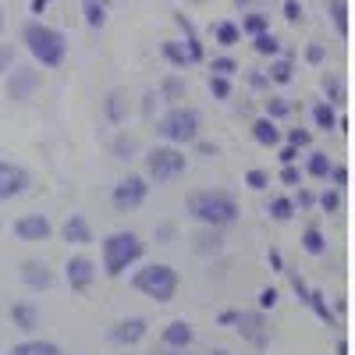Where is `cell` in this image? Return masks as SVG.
I'll return each mask as SVG.
<instances>
[{
    "instance_id": "1",
    "label": "cell",
    "mask_w": 355,
    "mask_h": 355,
    "mask_svg": "<svg viewBox=\"0 0 355 355\" xmlns=\"http://www.w3.org/2000/svg\"><path fill=\"white\" fill-rule=\"evenodd\" d=\"M189 214L206 227H224L239 217V202L220 189H202V192L189 196Z\"/></svg>"
},
{
    "instance_id": "2",
    "label": "cell",
    "mask_w": 355,
    "mask_h": 355,
    "mask_svg": "<svg viewBox=\"0 0 355 355\" xmlns=\"http://www.w3.org/2000/svg\"><path fill=\"white\" fill-rule=\"evenodd\" d=\"M25 46L43 68H57L64 61V53H68V40L57 33V28L43 25V21H28L25 25Z\"/></svg>"
},
{
    "instance_id": "3",
    "label": "cell",
    "mask_w": 355,
    "mask_h": 355,
    "mask_svg": "<svg viewBox=\"0 0 355 355\" xmlns=\"http://www.w3.org/2000/svg\"><path fill=\"white\" fill-rule=\"evenodd\" d=\"M142 259V239L132 231H114L110 239H103V270L110 277L125 274L132 263Z\"/></svg>"
},
{
    "instance_id": "4",
    "label": "cell",
    "mask_w": 355,
    "mask_h": 355,
    "mask_svg": "<svg viewBox=\"0 0 355 355\" xmlns=\"http://www.w3.org/2000/svg\"><path fill=\"white\" fill-rule=\"evenodd\" d=\"M132 284H135L142 295L157 299V302H171L174 291H178V274L171 270L167 263H150V266H142V270L135 274Z\"/></svg>"
},
{
    "instance_id": "5",
    "label": "cell",
    "mask_w": 355,
    "mask_h": 355,
    "mask_svg": "<svg viewBox=\"0 0 355 355\" xmlns=\"http://www.w3.org/2000/svg\"><path fill=\"white\" fill-rule=\"evenodd\" d=\"M160 135L167 142H196L199 139V114L192 107H171L164 117H160Z\"/></svg>"
},
{
    "instance_id": "6",
    "label": "cell",
    "mask_w": 355,
    "mask_h": 355,
    "mask_svg": "<svg viewBox=\"0 0 355 355\" xmlns=\"http://www.w3.org/2000/svg\"><path fill=\"white\" fill-rule=\"evenodd\" d=\"M189 167L185 153L174 150V146H157V150L146 153V174L153 178V182H171V178H178Z\"/></svg>"
},
{
    "instance_id": "7",
    "label": "cell",
    "mask_w": 355,
    "mask_h": 355,
    "mask_svg": "<svg viewBox=\"0 0 355 355\" xmlns=\"http://www.w3.org/2000/svg\"><path fill=\"white\" fill-rule=\"evenodd\" d=\"M146 192H150V185H146L139 174H128V178H121V182L114 185L110 202H114L117 214H132V210H139V206L146 202Z\"/></svg>"
},
{
    "instance_id": "8",
    "label": "cell",
    "mask_w": 355,
    "mask_h": 355,
    "mask_svg": "<svg viewBox=\"0 0 355 355\" xmlns=\"http://www.w3.org/2000/svg\"><path fill=\"white\" fill-rule=\"evenodd\" d=\"M40 89V71L36 68H11L8 75V96L11 100H28Z\"/></svg>"
},
{
    "instance_id": "9",
    "label": "cell",
    "mask_w": 355,
    "mask_h": 355,
    "mask_svg": "<svg viewBox=\"0 0 355 355\" xmlns=\"http://www.w3.org/2000/svg\"><path fill=\"white\" fill-rule=\"evenodd\" d=\"M50 231H53V224L43 214H25L21 220H15V234L21 242H46Z\"/></svg>"
},
{
    "instance_id": "10",
    "label": "cell",
    "mask_w": 355,
    "mask_h": 355,
    "mask_svg": "<svg viewBox=\"0 0 355 355\" xmlns=\"http://www.w3.org/2000/svg\"><path fill=\"white\" fill-rule=\"evenodd\" d=\"M25 185H28V174H25V167L0 160V199L21 196V192H25Z\"/></svg>"
},
{
    "instance_id": "11",
    "label": "cell",
    "mask_w": 355,
    "mask_h": 355,
    "mask_svg": "<svg viewBox=\"0 0 355 355\" xmlns=\"http://www.w3.org/2000/svg\"><path fill=\"white\" fill-rule=\"evenodd\" d=\"M64 277H68V284H71L75 291H85L89 284L96 281V263L85 259V256H75V259H68V266H64Z\"/></svg>"
},
{
    "instance_id": "12",
    "label": "cell",
    "mask_w": 355,
    "mask_h": 355,
    "mask_svg": "<svg viewBox=\"0 0 355 355\" xmlns=\"http://www.w3.org/2000/svg\"><path fill=\"white\" fill-rule=\"evenodd\" d=\"M21 281H25L28 288L43 291V288H50V284H53V274H50V266H46V263H40V259H28V263L21 266Z\"/></svg>"
},
{
    "instance_id": "13",
    "label": "cell",
    "mask_w": 355,
    "mask_h": 355,
    "mask_svg": "<svg viewBox=\"0 0 355 355\" xmlns=\"http://www.w3.org/2000/svg\"><path fill=\"white\" fill-rule=\"evenodd\" d=\"M61 234H64V242H71V245H89V242H93V231H89V220L82 214H71L64 220Z\"/></svg>"
},
{
    "instance_id": "14",
    "label": "cell",
    "mask_w": 355,
    "mask_h": 355,
    "mask_svg": "<svg viewBox=\"0 0 355 355\" xmlns=\"http://www.w3.org/2000/svg\"><path fill=\"white\" fill-rule=\"evenodd\" d=\"M142 334H146V320H142V316H132V320H121V323L110 331V341H117V345H135Z\"/></svg>"
},
{
    "instance_id": "15",
    "label": "cell",
    "mask_w": 355,
    "mask_h": 355,
    "mask_svg": "<svg viewBox=\"0 0 355 355\" xmlns=\"http://www.w3.org/2000/svg\"><path fill=\"white\" fill-rule=\"evenodd\" d=\"M192 338H196V331H192V323H185V320H174L171 327L164 331V345L167 348H189Z\"/></svg>"
},
{
    "instance_id": "16",
    "label": "cell",
    "mask_w": 355,
    "mask_h": 355,
    "mask_svg": "<svg viewBox=\"0 0 355 355\" xmlns=\"http://www.w3.org/2000/svg\"><path fill=\"white\" fill-rule=\"evenodd\" d=\"M11 320H15L18 331H36L40 327V309L33 302H18V306H11Z\"/></svg>"
},
{
    "instance_id": "17",
    "label": "cell",
    "mask_w": 355,
    "mask_h": 355,
    "mask_svg": "<svg viewBox=\"0 0 355 355\" xmlns=\"http://www.w3.org/2000/svg\"><path fill=\"white\" fill-rule=\"evenodd\" d=\"M252 139H256L259 146H277V139H281V128L274 125V117H259V121L252 125Z\"/></svg>"
},
{
    "instance_id": "18",
    "label": "cell",
    "mask_w": 355,
    "mask_h": 355,
    "mask_svg": "<svg viewBox=\"0 0 355 355\" xmlns=\"http://www.w3.org/2000/svg\"><path fill=\"white\" fill-rule=\"evenodd\" d=\"M239 327H242V334H245V338H252L256 345H263V341H266V334H263V320H259L256 313H239Z\"/></svg>"
},
{
    "instance_id": "19",
    "label": "cell",
    "mask_w": 355,
    "mask_h": 355,
    "mask_svg": "<svg viewBox=\"0 0 355 355\" xmlns=\"http://www.w3.org/2000/svg\"><path fill=\"white\" fill-rule=\"evenodd\" d=\"M11 355H61V348L53 341H21L11 348Z\"/></svg>"
},
{
    "instance_id": "20",
    "label": "cell",
    "mask_w": 355,
    "mask_h": 355,
    "mask_svg": "<svg viewBox=\"0 0 355 355\" xmlns=\"http://www.w3.org/2000/svg\"><path fill=\"white\" fill-rule=\"evenodd\" d=\"M313 121H316V128H323V132L334 128V125H338L334 107H331V103H316V107H313Z\"/></svg>"
},
{
    "instance_id": "21",
    "label": "cell",
    "mask_w": 355,
    "mask_h": 355,
    "mask_svg": "<svg viewBox=\"0 0 355 355\" xmlns=\"http://www.w3.org/2000/svg\"><path fill=\"white\" fill-rule=\"evenodd\" d=\"M302 249H306L309 256H320L323 249H327V242H323V234H320L316 227H309V231L302 234Z\"/></svg>"
},
{
    "instance_id": "22",
    "label": "cell",
    "mask_w": 355,
    "mask_h": 355,
    "mask_svg": "<svg viewBox=\"0 0 355 355\" xmlns=\"http://www.w3.org/2000/svg\"><path fill=\"white\" fill-rule=\"evenodd\" d=\"M334 167H331V160H327V153H313L309 157V174L313 178H327Z\"/></svg>"
},
{
    "instance_id": "23",
    "label": "cell",
    "mask_w": 355,
    "mask_h": 355,
    "mask_svg": "<svg viewBox=\"0 0 355 355\" xmlns=\"http://www.w3.org/2000/svg\"><path fill=\"white\" fill-rule=\"evenodd\" d=\"M291 214H295L291 199H274V202H270V217H274V220H288Z\"/></svg>"
},
{
    "instance_id": "24",
    "label": "cell",
    "mask_w": 355,
    "mask_h": 355,
    "mask_svg": "<svg viewBox=\"0 0 355 355\" xmlns=\"http://www.w3.org/2000/svg\"><path fill=\"white\" fill-rule=\"evenodd\" d=\"M121 114H125V107H121V93H114V96L107 100V117H110V121H121Z\"/></svg>"
},
{
    "instance_id": "25",
    "label": "cell",
    "mask_w": 355,
    "mask_h": 355,
    "mask_svg": "<svg viewBox=\"0 0 355 355\" xmlns=\"http://www.w3.org/2000/svg\"><path fill=\"white\" fill-rule=\"evenodd\" d=\"M164 53L171 57L174 64H192V53H185V50H178L174 43H167V46H164Z\"/></svg>"
},
{
    "instance_id": "26",
    "label": "cell",
    "mask_w": 355,
    "mask_h": 355,
    "mask_svg": "<svg viewBox=\"0 0 355 355\" xmlns=\"http://www.w3.org/2000/svg\"><path fill=\"white\" fill-rule=\"evenodd\" d=\"M210 89H214V96H220V100H224V96L231 93V85H227V75H214V78H210Z\"/></svg>"
},
{
    "instance_id": "27",
    "label": "cell",
    "mask_w": 355,
    "mask_h": 355,
    "mask_svg": "<svg viewBox=\"0 0 355 355\" xmlns=\"http://www.w3.org/2000/svg\"><path fill=\"white\" fill-rule=\"evenodd\" d=\"M270 78H274V82H281V85H284V82H288V78H291V64H288V61H277V64H274V68H270Z\"/></svg>"
},
{
    "instance_id": "28",
    "label": "cell",
    "mask_w": 355,
    "mask_h": 355,
    "mask_svg": "<svg viewBox=\"0 0 355 355\" xmlns=\"http://www.w3.org/2000/svg\"><path fill=\"white\" fill-rule=\"evenodd\" d=\"M256 50H259V53H277V40L259 33V36H256Z\"/></svg>"
},
{
    "instance_id": "29",
    "label": "cell",
    "mask_w": 355,
    "mask_h": 355,
    "mask_svg": "<svg viewBox=\"0 0 355 355\" xmlns=\"http://www.w3.org/2000/svg\"><path fill=\"white\" fill-rule=\"evenodd\" d=\"M217 40H220L224 46H231L234 40H239V28H234V25H220V28H217Z\"/></svg>"
},
{
    "instance_id": "30",
    "label": "cell",
    "mask_w": 355,
    "mask_h": 355,
    "mask_svg": "<svg viewBox=\"0 0 355 355\" xmlns=\"http://www.w3.org/2000/svg\"><path fill=\"white\" fill-rule=\"evenodd\" d=\"M245 182H249V189L259 192V189H266V182H270V178H266L263 171H249V174H245Z\"/></svg>"
},
{
    "instance_id": "31",
    "label": "cell",
    "mask_w": 355,
    "mask_h": 355,
    "mask_svg": "<svg viewBox=\"0 0 355 355\" xmlns=\"http://www.w3.org/2000/svg\"><path fill=\"white\" fill-rule=\"evenodd\" d=\"M284 114H288L284 100H266V117H284Z\"/></svg>"
},
{
    "instance_id": "32",
    "label": "cell",
    "mask_w": 355,
    "mask_h": 355,
    "mask_svg": "<svg viewBox=\"0 0 355 355\" xmlns=\"http://www.w3.org/2000/svg\"><path fill=\"white\" fill-rule=\"evenodd\" d=\"M288 142H291V146H309V132H306V128H291V132H288Z\"/></svg>"
},
{
    "instance_id": "33",
    "label": "cell",
    "mask_w": 355,
    "mask_h": 355,
    "mask_svg": "<svg viewBox=\"0 0 355 355\" xmlns=\"http://www.w3.org/2000/svg\"><path fill=\"white\" fill-rule=\"evenodd\" d=\"M274 302H277V291H274V288L259 291V309H274Z\"/></svg>"
},
{
    "instance_id": "34",
    "label": "cell",
    "mask_w": 355,
    "mask_h": 355,
    "mask_svg": "<svg viewBox=\"0 0 355 355\" xmlns=\"http://www.w3.org/2000/svg\"><path fill=\"white\" fill-rule=\"evenodd\" d=\"M320 206H323V210H338V206H341V199H338V192H323V199H320Z\"/></svg>"
},
{
    "instance_id": "35",
    "label": "cell",
    "mask_w": 355,
    "mask_h": 355,
    "mask_svg": "<svg viewBox=\"0 0 355 355\" xmlns=\"http://www.w3.org/2000/svg\"><path fill=\"white\" fill-rule=\"evenodd\" d=\"M231 71H234V61H227V57L214 61V75H231Z\"/></svg>"
},
{
    "instance_id": "36",
    "label": "cell",
    "mask_w": 355,
    "mask_h": 355,
    "mask_svg": "<svg viewBox=\"0 0 355 355\" xmlns=\"http://www.w3.org/2000/svg\"><path fill=\"white\" fill-rule=\"evenodd\" d=\"M299 160V146H288V150H281V164H295Z\"/></svg>"
},
{
    "instance_id": "37",
    "label": "cell",
    "mask_w": 355,
    "mask_h": 355,
    "mask_svg": "<svg viewBox=\"0 0 355 355\" xmlns=\"http://www.w3.org/2000/svg\"><path fill=\"white\" fill-rule=\"evenodd\" d=\"M281 178H284V185H295V182H299V171H295L291 164H284V171H281Z\"/></svg>"
},
{
    "instance_id": "38",
    "label": "cell",
    "mask_w": 355,
    "mask_h": 355,
    "mask_svg": "<svg viewBox=\"0 0 355 355\" xmlns=\"http://www.w3.org/2000/svg\"><path fill=\"white\" fill-rule=\"evenodd\" d=\"M114 150L125 157V153H132V150H135V142H132V139H117V142H114Z\"/></svg>"
},
{
    "instance_id": "39",
    "label": "cell",
    "mask_w": 355,
    "mask_h": 355,
    "mask_svg": "<svg viewBox=\"0 0 355 355\" xmlns=\"http://www.w3.org/2000/svg\"><path fill=\"white\" fill-rule=\"evenodd\" d=\"M334 21H338V28H341V33H345V8H341V0H338V4H334Z\"/></svg>"
},
{
    "instance_id": "40",
    "label": "cell",
    "mask_w": 355,
    "mask_h": 355,
    "mask_svg": "<svg viewBox=\"0 0 355 355\" xmlns=\"http://www.w3.org/2000/svg\"><path fill=\"white\" fill-rule=\"evenodd\" d=\"M245 28H249V33H263V18H249Z\"/></svg>"
},
{
    "instance_id": "41",
    "label": "cell",
    "mask_w": 355,
    "mask_h": 355,
    "mask_svg": "<svg viewBox=\"0 0 355 355\" xmlns=\"http://www.w3.org/2000/svg\"><path fill=\"white\" fill-rule=\"evenodd\" d=\"M309 61H323V50L320 46H309Z\"/></svg>"
},
{
    "instance_id": "42",
    "label": "cell",
    "mask_w": 355,
    "mask_h": 355,
    "mask_svg": "<svg viewBox=\"0 0 355 355\" xmlns=\"http://www.w3.org/2000/svg\"><path fill=\"white\" fill-rule=\"evenodd\" d=\"M220 323H239V313H220Z\"/></svg>"
},
{
    "instance_id": "43",
    "label": "cell",
    "mask_w": 355,
    "mask_h": 355,
    "mask_svg": "<svg viewBox=\"0 0 355 355\" xmlns=\"http://www.w3.org/2000/svg\"><path fill=\"white\" fill-rule=\"evenodd\" d=\"M164 355H185V348H167L164 345Z\"/></svg>"
},
{
    "instance_id": "44",
    "label": "cell",
    "mask_w": 355,
    "mask_h": 355,
    "mask_svg": "<svg viewBox=\"0 0 355 355\" xmlns=\"http://www.w3.org/2000/svg\"><path fill=\"white\" fill-rule=\"evenodd\" d=\"M43 4H46V0H33V11H40Z\"/></svg>"
},
{
    "instance_id": "45",
    "label": "cell",
    "mask_w": 355,
    "mask_h": 355,
    "mask_svg": "<svg viewBox=\"0 0 355 355\" xmlns=\"http://www.w3.org/2000/svg\"><path fill=\"white\" fill-rule=\"evenodd\" d=\"M210 355H231V352H224V348H217V352H210Z\"/></svg>"
},
{
    "instance_id": "46",
    "label": "cell",
    "mask_w": 355,
    "mask_h": 355,
    "mask_svg": "<svg viewBox=\"0 0 355 355\" xmlns=\"http://www.w3.org/2000/svg\"><path fill=\"white\" fill-rule=\"evenodd\" d=\"M0 25H4V15H0Z\"/></svg>"
}]
</instances>
